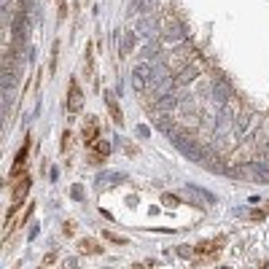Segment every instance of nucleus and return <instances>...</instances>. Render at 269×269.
Segmentation results:
<instances>
[{"instance_id":"nucleus-4","label":"nucleus","mask_w":269,"mask_h":269,"mask_svg":"<svg viewBox=\"0 0 269 269\" xmlns=\"http://www.w3.org/2000/svg\"><path fill=\"white\" fill-rule=\"evenodd\" d=\"M108 153H111V143H108V140H97L92 148H89V164H94V167L102 164L108 159Z\"/></svg>"},{"instance_id":"nucleus-13","label":"nucleus","mask_w":269,"mask_h":269,"mask_svg":"<svg viewBox=\"0 0 269 269\" xmlns=\"http://www.w3.org/2000/svg\"><path fill=\"white\" fill-rule=\"evenodd\" d=\"M59 148H62V153H70V148H73V137H70V132H65V134H62V146H59Z\"/></svg>"},{"instance_id":"nucleus-18","label":"nucleus","mask_w":269,"mask_h":269,"mask_svg":"<svg viewBox=\"0 0 269 269\" xmlns=\"http://www.w3.org/2000/svg\"><path fill=\"white\" fill-rule=\"evenodd\" d=\"M264 213H267V216H269V202H267V207H264Z\"/></svg>"},{"instance_id":"nucleus-16","label":"nucleus","mask_w":269,"mask_h":269,"mask_svg":"<svg viewBox=\"0 0 269 269\" xmlns=\"http://www.w3.org/2000/svg\"><path fill=\"white\" fill-rule=\"evenodd\" d=\"M73 197H76V199H81V197H84V191H81V186H73Z\"/></svg>"},{"instance_id":"nucleus-10","label":"nucleus","mask_w":269,"mask_h":269,"mask_svg":"<svg viewBox=\"0 0 269 269\" xmlns=\"http://www.w3.org/2000/svg\"><path fill=\"white\" fill-rule=\"evenodd\" d=\"M84 73H86V78H92L94 73V65H92V49L86 46V59H84Z\"/></svg>"},{"instance_id":"nucleus-2","label":"nucleus","mask_w":269,"mask_h":269,"mask_svg":"<svg viewBox=\"0 0 269 269\" xmlns=\"http://www.w3.org/2000/svg\"><path fill=\"white\" fill-rule=\"evenodd\" d=\"M30 146H33V137H30V134H27V140H24V146L19 148L17 159H14L11 178H19V175H24V167H27V153H30Z\"/></svg>"},{"instance_id":"nucleus-3","label":"nucleus","mask_w":269,"mask_h":269,"mask_svg":"<svg viewBox=\"0 0 269 269\" xmlns=\"http://www.w3.org/2000/svg\"><path fill=\"white\" fill-rule=\"evenodd\" d=\"M81 137H84V143H86V148H92L94 143L100 140V121H97V118H94V116H89L86 121H84Z\"/></svg>"},{"instance_id":"nucleus-5","label":"nucleus","mask_w":269,"mask_h":269,"mask_svg":"<svg viewBox=\"0 0 269 269\" xmlns=\"http://www.w3.org/2000/svg\"><path fill=\"white\" fill-rule=\"evenodd\" d=\"M67 111L70 113H78L84 108V94H81V89H78V81H70V89H67Z\"/></svg>"},{"instance_id":"nucleus-14","label":"nucleus","mask_w":269,"mask_h":269,"mask_svg":"<svg viewBox=\"0 0 269 269\" xmlns=\"http://www.w3.org/2000/svg\"><path fill=\"white\" fill-rule=\"evenodd\" d=\"M73 232H76V223H73V221H67V223L62 226V234H65V237H73Z\"/></svg>"},{"instance_id":"nucleus-8","label":"nucleus","mask_w":269,"mask_h":269,"mask_svg":"<svg viewBox=\"0 0 269 269\" xmlns=\"http://www.w3.org/2000/svg\"><path fill=\"white\" fill-rule=\"evenodd\" d=\"M57 59H59V41L51 43V59H49V76L57 73Z\"/></svg>"},{"instance_id":"nucleus-17","label":"nucleus","mask_w":269,"mask_h":269,"mask_svg":"<svg viewBox=\"0 0 269 269\" xmlns=\"http://www.w3.org/2000/svg\"><path fill=\"white\" fill-rule=\"evenodd\" d=\"M132 269H146V264H132Z\"/></svg>"},{"instance_id":"nucleus-7","label":"nucleus","mask_w":269,"mask_h":269,"mask_svg":"<svg viewBox=\"0 0 269 269\" xmlns=\"http://www.w3.org/2000/svg\"><path fill=\"white\" fill-rule=\"evenodd\" d=\"M78 251L86 253V256H100L102 248H100V242H94L92 237H84V240H78Z\"/></svg>"},{"instance_id":"nucleus-11","label":"nucleus","mask_w":269,"mask_h":269,"mask_svg":"<svg viewBox=\"0 0 269 269\" xmlns=\"http://www.w3.org/2000/svg\"><path fill=\"white\" fill-rule=\"evenodd\" d=\"M162 202L167 207H178V205H181V199H178L175 194H162Z\"/></svg>"},{"instance_id":"nucleus-15","label":"nucleus","mask_w":269,"mask_h":269,"mask_svg":"<svg viewBox=\"0 0 269 269\" xmlns=\"http://www.w3.org/2000/svg\"><path fill=\"white\" fill-rule=\"evenodd\" d=\"M178 253H181V256H194V251H191V248H188V245H181V251H178Z\"/></svg>"},{"instance_id":"nucleus-1","label":"nucleus","mask_w":269,"mask_h":269,"mask_svg":"<svg viewBox=\"0 0 269 269\" xmlns=\"http://www.w3.org/2000/svg\"><path fill=\"white\" fill-rule=\"evenodd\" d=\"M223 245H226V237H216V240L199 242V245L194 248V256H202V258H197V264H210V261H216V256L221 253Z\"/></svg>"},{"instance_id":"nucleus-20","label":"nucleus","mask_w":269,"mask_h":269,"mask_svg":"<svg viewBox=\"0 0 269 269\" xmlns=\"http://www.w3.org/2000/svg\"><path fill=\"white\" fill-rule=\"evenodd\" d=\"M216 269H229V267H216Z\"/></svg>"},{"instance_id":"nucleus-19","label":"nucleus","mask_w":269,"mask_h":269,"mask_svg":"<svg viewBox=\"0 0 269 269\" xmlns=\"http://www.w3.org/2000/svg\"><path fill=\"white\" fill-rule=\"evenodd\" d=\"M261 269H267V261H264V264H261Z\"/></svg>"},{"instance_id":"nucleus-12","label":"nucleus","mask_w":269,"mask_h":269,"mask_svg":"<svg viewBox=\"0 0 269 269\" xmlns=\"http://www.w3.org/2000/svg\"><path fill=\"white\" fill-rule=\"evenodd\" d=\"M57 258H59V253H57V251L46 253V256H43V264H41V269H49V267H51L54 261H57Z\"/></svg>"},{"instance_id":"nucleus-6","label":"nucleus","mask_w":269,"mask_h":269,"mask_svg":"<svg viewBox=\"0 0 269 269\" xmlns=\"http://www.w3.org/2000/svg\"><path fill=\"white\" fill-rule=\"evenodd\" d=\"M105 108L111 111V118L116 127H124V116H121V108H118V102L113 100V94H105Z\"/></svg>"},{"instance_id":"nucleus-9","label":"nucleus","mask_w":269,"mask_h":269,"mask_svg":"<svg viewBox=\"0 0 269 269\" xmlns=\"http://www.w3.org/2000/svg\"><path fill=\"white\" fill-rule=\"evenodd\" d=\"M102 237H105L108 242H116V245H127V237H121V234H116V232H102Z\"/></svg>"}]
</instances>
